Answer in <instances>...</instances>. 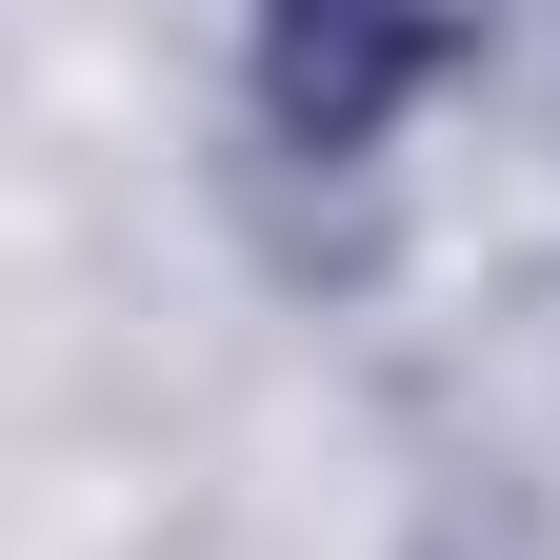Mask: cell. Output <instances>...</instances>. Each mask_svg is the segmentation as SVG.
Returning a JSON list of instances; mask_svg holds the SVG:
<instances>
[{
    "label": "cell",
    "mask_w": 560,
    "mask_h": 560,
    "mask_svg": "<svg viewBox=\"0 0 560 560\" xmlns=\"http://www.w3.org/2000/svg\"><path fill=\"white\" fill-rule=\"evenodd\" d=\"M460 40H420V21H280L260 60H241V101H260V140L280 161H361V140L441 81Z\"/></svg>",
    "instance_id": "6da1fadb"
}]
</instances>
